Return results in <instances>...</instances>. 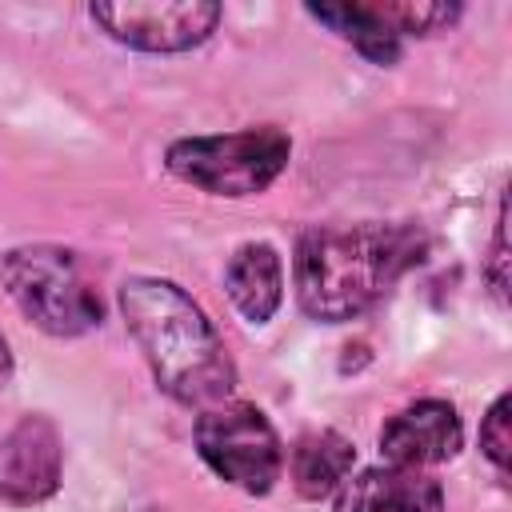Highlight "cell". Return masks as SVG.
<instances>
[{
  "label": "cell",
  "instance_id": "cell-14",
  "mask_svg": "<svg viewBox=\"0 0 512 512\" xmlns=\"http://www.w3.org/2000/svg\"><path fill=\"white\" fill-rule=\"evenodd\" d=\"M8 372H12V352H8V340H4V332H0V384L8 380Z\"/></svg>",
  "mask_w": 512,
  "mask_h": 512
},
{
  "label": "cell",
  "instance_id": "cell-1",
  "mask_svg": "<svg viewBox=\"0 0 512 512\" xmlns=\"http://www.w3.org/2000/svg\"><path fill=\"white\" fill-rule=\"evenodd\" d=\"M120 312L140 344L156 384L184 408H216L236 388L228 348L204 308L172 280L132 276L120 288Z\"/></svg>",
  "mask_w": 512,
  "mask_h": 512
},
{
  "label": "cell",
  "instance_id": "cell-5",
  "mask_svg": "<svg viewBox=\"0 0 512 512\" xmlns=\"http://www.w3.org/2000/svg\"><path fill=\"white\" fill-rule=\"evenodd\" d=\"M196 452L220 480L252 496H264L284 468V448L276 428L256 404H240V400H224L200 412Z\"/></svg>",
  "mask_w": 512,
  "mask_h": 512
},
{
  "label": "cell",
  "instance_id": "cell-2",
  "mask_svg": "<svg viewBox=\"0 0 512 512\" xmlns=\"http://www.w3.org/2000/svg\"><path fill=\"white\" fill-rule=\"evenodd\" d=\"M424 256L412 224H328L296 244V300L312 320L340 324L368 312Z\"/></svg>",
  "mask_w": 512,
  "mask_h": 512
},
{
  "label": "cell",
  "instance_id": "cell-9",
  "mask_svg": "<svg viewBox=\"0 0 512 512\" xmlns=\"http://www.w3.org/2000/svg\"><path fill=\"white\" fill-rule=\"evenodd\" d=\"M224 288L244 320H252V324L272 320V312L284 300V264H280L276 248L264 240L240 244L224 268Z\"/></svg>",
  "mask_w": 512,
  "mask_h": 512
},
{
  "label": "cell",
  "instance_id": "cell-4",
  "mask_svg": "<svg viewBox=\"0 0 512 512\" xmlns=\"http://www.w3.org/2000/svg\"><path fill=\"white\" fill-rule=\"evenodd\" d=\"M288 156V132H280L276 124H260L224 136L176 140L168 148V168L208 196H256L288 168Z\"/></svg>",
  "mask_w": 512,
  "mask_h": 512
},
{
  "label": "cell",
  "instance_id": "cell-12",
  "mask_svg": "<svg viewBox=\"0 0 512 512\" xmlns=\"http://www.w3.org/2000/svg\"><path fill=\"white\" fill-rule=\"evenodd\" d=\"M508 396H496V404L488 408V416H484V424H480V448H484V456L496 464V472L504 476L508 472Z\"/></svg>",
  "mask_w": 512,
  "mask_h": 512
},
{
  "label": "cell",
  "instance_id": "cell-13",
  "mask_svg": "<svg viewBox=\"0 0 512 512\" xmlns=\"http://www.w3.org/2000/svg\"><path fill=\"white\" fill-rule=\"evenodd\" d=\"M508 244H504V204H500V220H496V236H492V284L504 296L508 292Z\"/></svg>",
  "mask_w": 512,
  "mask_h": 512
},
{
  "label": "cell",
  "instance_id": "cell-6",
  "mask_svg": "<svg viewBox=\"0 0 512 512\" xmlns=\"http://www.w3.org/2000/svg\"><path fill=\"white\" fill-rule=\"evenodd\" d=\"M92 20L140 52H188L220 24V4L204 0H112L92 4Z\"/></svg>",
  "mask_w": 512,
  "mask_h": 512
},
{
  "label": "cell",
  "instance_id": "cell-10",
  "mask_svg": "<svg viewBox=\"0 0 512 512\" xmlns=\"http://www.w3.org/2000/svg\"><path fill=\"white\" fill-rule=\"evenodd\" d=\"M352 460H356V448L340 432L332 428L308 432L292 448V484L304 500H324L352 476Z\"/></svg>",
  "mask_w": 512,
  "mask_h": 512
},
{
  "label": "cell",
  "instance_id": "cell-3",
  "mask_svg": "<svg viewBox=\"0 0 512 512\" xmlns=\"http://www.w3.org/2000/svg\"><path fill=\"white\" fill-rule=\"evenodd\" d=\"M8 296L16 308L52 336H84L100 324L104 304L84 272L80 256L56 244H28L12 248L0 264Z\"/></svg>",
  "mask_w": 512,
  "mask_h": 512
},
{
  "label": "cell",
  "instance_id": "cell-8",
  "mask_svg": "<svg viewBox=\"0 0 512 512\" xmlns=\"http://www.w3.org/2000/svg\"><path fill=\"white\" fill-rule=\"evenodd\" d=\"M60 484V436L44 416H24L0 436V500L36 504Z\"/></svg>",
  "mask_w": 512,
  "mask_h": 512
},
{
  "label": "cell",
  "instance_id": "cell-11",
  "mask_svg": "<svg viewBox=\"0 0 512 512\" xmlns=\"http://www.w3.org/2000/svg\"><path fill=\"white\" fill-rule=\"evenodd\" d=\"M332 496L336 512H396V468H364Z\"/></svg>",
  "mask_w": 512,
  "mask_h": 512
},
{
  "label": "cell",
  "instance_id": "cell-7",
  "mask_svg": "<svg viewBox=\"0 0 512 512\" xmlns=\"http://www.w3.org/2000/svg\"><path fill=\"white\" fill-rule=\"evenodd\" d=\"M464 428L448 400H416L380 428V452L388 468L428 472L460 452Z\"/></svg>",
  "mask_w": 512,
  "mask_h": 512
}]
</instances>
